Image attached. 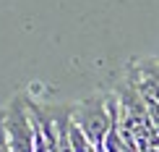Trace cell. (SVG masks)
Wrapping results in <instances>:
<instances>
[{
  "mask_svg": "<svg viewBox=\"0 0 159 152\" xmlns=\"http://www.w3.org/2000/svg\"><path fill=\"white\" fill-rule=\"evenodd\" d=\"M115 110L117 100L107 95H91L84 102L73 105V126L86 136L94 152H104V139L110 134Z\"/></svg>",
  "mask_w": 159,
  "mask_h": 152,
  "instance_id": "obj_1",
  "label": "cell"
},
{
  "mask_svg": "<svg viewBox=\"0 0 159 152\" xmlns=\"http://www.w3.org/2000/svg\"><path fill=\"white\" fill-rule=\"evenodd\" d=\"M0 129L5 136V152H34V126H31V115L26 110L24 95L11 100L0 121Z\"/></svg>",
  "mask_w": 159,
  "mask_h": 152,
  "instance_id": "obj_2",
  "label": "cell"
}]
</instances>
